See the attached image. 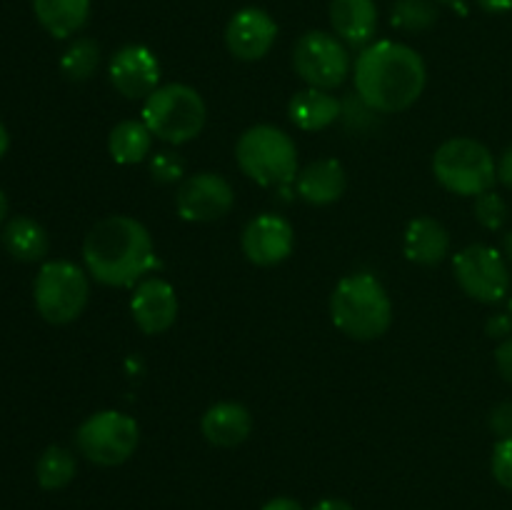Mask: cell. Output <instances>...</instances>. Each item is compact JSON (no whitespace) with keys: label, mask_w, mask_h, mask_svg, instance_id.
Here are the masks:
<instances>
[{"label":"cell","mask_w":512,"mask_h":510,"mask_svg":"<svg viewBox=\"0 0 512 510\" xmlns=\"http://www.w3.org/2000/svg\"><path fill=\"white\" fill-rule=\"evenodd\" d=\"M355 95L373 113H403L418 103L428 68L418 50L395 40H378L360 50L353 63Z\"/></svg>","instance_id":"1"},{"label":"cell","mask_w":512,"mask_h":510,"mask_svg":"<svg viewBox=\"0 0 512 510\" xmlns=\"http://www.w3.org/2000/svg\"><path fill=\"white\" fill-rule=\"evenodd\" d=\"M83 263L88 275L108 288H130L158 268L153 235L130 215H108L85 235Z\"/></svg>","instance_id":"2"},{"label":"cell","mask_w":512,"mask_h":510,"mask_svg":"<svg viewBox=\"0 0 512 510\" xmlns=\"http://www.w3.org/2000/svg\"><path fill=\"white\" fill-rule=\"evenodd\" d=\"M330 318L348 338L368 343L388 333L393 323V303L385 285L373 273H350L330 295Z\"/></svg>","instance_id":"3"},{"label":"cell","mask_w":512,"mask_h":510,"mask_svg":"<svg viewBox=\"0 0 512 510\" xmlns=\"http://www.w3.org/2000/svg\"><path fill=\"white\" fill-rule=\"evenodd\" d=\"M235 160L240 170L263 188H283L298 178V145L285 130L260 123L245 130L235 145Z\"/></svg>","instance_id":"4"},{"label":"cell","mask_w":512,"mask_h":510,"mask_svg":"<svg viewBox=\"0 0 512 510\" xmlns=\"http://www.w3.org/2000/svg\"><path fill=\"white\" fill-rule=\"evenodd\" d=\"M208 108L200 93L190 85L168 83L143 100L140 120L148 125L150 133L170 145H183L198 138L205 128Z\"/></svg>","instance_id":"5"},{"label":"cell","mask_w":512,"mask_h":510,"mask_svg":"<svg viewBox=\"0 0 512 510\" xmlns=\"http://www.w3.org/2000/svg\"><path fill=\"white\" fill-rule=\"evenodd\" d=\"M433 175L450 193L478 198L498 183V163L478 140L450 138L435 150Z\"/></svg>","instance_id":"6"},{"label":"cell","mask_w":512,"mask_h":510,"mask_svg":"<svg viewBox=\"0 0 512 510\" xmlns=\"http://www.w3.org/2000/svg\"><path fill=\"white\" fill-rule=\"evenodd\" d=\"M88 273L70 260H50L35 275L33 298L40 318L53 325H68L88 305Z\"/></svg>","instance_id":"7"},{"label":"cell","mask_w":512,"mask_h":510,"mask_svg":"<svg viewBox=\"0 0 512 510\" xmlns=\"http://www.w3.org/2000/svg\"><path fill=\"white\" fill-rule=\"evenodd\" d=\"M140 428L135 418L118 410H100L85 418L75 430L80 455L103 468L123 465L138 450Z\"/></svg>","instance_id":"8"},{"label":"cell","mask_w":512,"mask_h":510,"mask_svg":"<svg viewBox=\"0 0 512 510\" xmlns=\"http://www.w3.org/2000/svg\"><path fill=\"white\" fill-rule=\"evenodd\" d=\"M295 73L308 83V88L333 90L350 75V55L338 35L310 30L298 40L293 53Z\"/></svg>","instance_id":"9"},{"label":"cell","mask_w":512,"mask_h":510,"mask_svg":"<svg viewBox=\"0 0 512 510\" xmlns=\"http://www.w3.org/2000/svg\"><path fill=\"white\" fill-rule=\"evenodd\" d=\"M460 290L478 303H500L510 293V270L503 255L490 245H468L453 258Z\"/></svg>","instance_id":"10"},{"label":"cell","mask_w":512,"mask_h":510,"mask_svg":"<svg viewBox=\"0 0 512 510\" xmlns=\"http://www.w3.org/2000/svg\"><path fill=\"white\" fill-rule=\"evenodd\" d=\"M233 205V185L218 173L190 175L180 183L178 195H175L178 215L188 223H213V220L225 218Z\"/></svg>","instance_id":"11"},{"label":"cell","mask_w":512,"mask_h":510,"mask_svg":"<svg viewBox=\"0 0 512 510\" xmlns=\"http://www.w3.org/2000/svg\"><path fill=\"white\" fill-rule=\"evenodd\" d=\"M240 245L250 263L260 265V268H273L293 253L295 230L283 215L263 213L245 225Z\"/></svg>","instance_id":"12"},{"label":"cell","mask_w":512,"mask_h":510,"mask_svg":"<svg viewBox=\"0 0 512 510\" xmlns=\"http://www.w3.org/2000/svg\"><path fill=\"white\" fill-rule=\"evenodd\" d=\"M110 85L128 100H145L160 88V63L145 45H125L110 58Z\"/></svg>","instance_id":"13"},{"label":"cell","mask_w":512,"mask_h":510,"mask_svg":"<svg viewBox=\"0 0 512 510\" xmlns=\"http://www.w3.org/2000/svg\"><path fill=\"white\" fill-rule=\"evenodd\" d=\"M278 40V23L263 8H243L225 25V45L245 63L263 60Z\"/></svg>","instance_id":"14"},{"label":"cell","mask_w":512,"mask_h":510,"mask_svg":"<svg viewBox=\"0 0 512 510\" xmlns=\"http://www.w3.org/2000/svg\"><path fill=\"white\" fill-rule=\"evenodd\" d=\"M178 295L175 288L163 278H145L135 285L130 298V313L135 325L145 335H160L170 330L178 320Z\"/></svg>","instance_id":"15"},{"label":"cell","mask_w":512,"mask_h":510,"mask_svg":"<svg viewBox=\"0 0 512 510\" xmlns=\"http://www.w3.org/2000/svg\"><path fill=\"white\" fill-rule=\"evenodd\" d=\"M250 430H253V415L245 405L233 400L210 405L200 418V433L215 448H238L248 440Z\"/></svg>","instance_id":"16"},{"label":"cell","mask_w":512,"mask_h":510,"mask_svg":"<svg viewBox=\"0 0 512 510\" xmlns=\"http://www.w3.org/2000/svg\"><path fill=\"white\" fill-rule=\"evenodd\" d=\"M330 23L343 43L363 50L378 33V5L375 0H333Z\"/></svg>","instance_id":"17"},{"label":"cell","mask_w":512,"mask_h":510,"mask_svg":"<svg viewBox=\"0 0 512 510\" xmlns=\"http://www.w3.org/2000/svg\"><path fill=\"white\" fill-rule=\"evenodd\" d=\"M345 185H348V178H345L343 165L335 158L315 160V163L305 165L295 178L300 200H305L308 205L335 203V200L343 198Z\"/></svg>","instance_id":"18"},{"label":"cell","mask_w":512,"mask_h":510,"mask_svg":"<svg viewBox=\"0 0 512 510\" xmlns=\"http://www.w3.org/2000/svg\"><path fill=\"white\" fill-rule=\"evenodd\" d=\"M290 123L300 130H325L343 115V103L330 90L305 88L290 98L288 103Z\"/></svg>","instance_id":"19"},{"label":"cell","mask_w":512,"mask_h":510,"mask_svg":"<svg viewBox=\"0 0 512 510\" xmlns=\"http://www.w3.org/2000/svg\"><path fill=\"white\" fill-rule=\"evenodd\" d=\"M405 258L418 265H438L450 253V233L435 218H415L405 228Z\"/></svg>","instance_id":"20"},{"label":"cell","mask_w":512,"mask_h":510,"mask_svg":"<svg viewBox=\"0 0 512 510\" xmlns=\"http://www.w3.org/2000/svg\"><path fill=\"white\" fill-rule=\"evenodd\" d=\"M38 23L53 38H70L90 18V0H33Z\"/></svg>","instance_id":"21"},{"label":"cell","mask_w":512,"mask_h":510,"mask_svg":"<svg viewBox=\"0 0 512 510\" xmlns=\"http://www.w3.org/2000/svg\"><path fill=\"white\" fill-rule=\"evenodd\" d=\"M3 245L20 263H38L48 255L50 240L38 220L18 215V218L8 220V225L3 228Z\"/></svg>","instance_id":"22"},{"label":"cell","mask_w":512,"mask_h":510,"mask_svg":"<svg viewBox=\"0 0 512 510\" xmlns=\"http://www.w3.org/2000/svg\"><path fill=\"white\" fill-rule=\"evenodd\" d=\"M153 138L143 120H120L108 135L110 158L120 165H135L153 150Z\"/></svg>","instance_id":"23"},{"label":"cell","mask_w":512,"mask_h":510,"mask_svg":"<svg viewBox=\"0 0 512 510\" xmlns=\"http://www.w3.org/2000/svg\"><path fill=\"white\" fill-rule=\"evenodd\" d=\"M75 473H78V460L68 448H60V445L45 448L38 458V465H35V475H38V483L43 490L65 488L75 478Z\"/></svg>","instance_id":"24"},{"label":"cell","mask_w":512,"mask_h":510,"mask_svg":"<svg viewBox=\"0 0 512 510\" xmlns=\"http://www.w3.org/2000/svg\"><path fill=\"white\" fill-rule=\"evenodd\" d=\"M390 23L405 33H423L438 23V0H398L390 10Z\"/></svg>","instance_id":"25"},{"label":"cell","mask_w":512,"mask_h":510,"mask_svg":"<svg viewBox=\"0 0 512 510\" xmlns=\"http://www.w3.org/2000/svg\"><path fill=\"white\" fill-rule=\"evenodd\" d=\"M100 65V45L93 38H78L68 45V50L60 58V70L65 78L83 83V80L93 78V73Z\"/></svg>","instance_id":"26"},{"label":"cell","mask_w":512,"mask_h":510,"mask_svg":"<svg viewBox=\"0 0 512 510\" xmlns=\"http://www.w3.org/2000/svg\"><path fill=\"white\" fill-rule=\"evenodd\" d=\"M475 220L483 225L485 230H500L508 220V203L503 200V195H498L495 190L478 195L475 198Z\"/></svg>","instance_id":"27"},{"label":"cell","mask_w":512,"mask_h":510,"mask_svg":"<svg viewBox=\"0 0 512 510\" xmlns=\"http://www.w3.org/2000/svg\"><path fill=\"white\" fill-rule=\"evenodd\" d=\"M148 165H150V175H153V180H158V183L163 185L178 183V180H183L185 175L183 160H180L175 153H170V150L150 155Z\"/></svg>","instance_id":"28"},{"label":"cell","mask_w":512,"mask_h":510,"mask_svg":"<svg viewBox=\"0 0 512 510\" xmlns=\"http://www.w3.org/2000/svg\"><path fill=\"white\" fill-rule=\"evenodd\" d=\"M490 470H493V478L503 488L512 490V438H503L495 443L493 458H490Z\"/></svg>","instance_id":"29"},{"label":"cell","mask_w":512,"mask_h":510,"mask_svg":"<svg viewBox=\"0 0 512 510\" xmlns=\"http://www.w3.org/2000/svg\"><path fill=\"white\" fill-rule=\"evenodd\" d=\"M490 430L498 435V440L512 438V400L500 403L498 408L490 413Z\"/></svg>","instance_id":"30"},{"label":"cell","mask_w":512,"mask_h":510,"mask_svg":"<svg viewBox=\"0 0 512 510\" xmlns=\"http://www.w3.org/2000/svg\"><path fill=\"white\" fill-rule=\"evenodd\" d=\"M485 333L495 340H505L512 335V318L510 313H495L490 315L488 323H485Z\"/></svg>","instance_id":"31"},{"label":"cell","mask_w":512,"mask_h":510,"mask_svg":"<svg viewBox=\"0 0 512 510\" xmlns=\"http://www.w3.org/2000/svg\"><path fill=\"white\" fill-rule=\"evenodd\" d=\"M495 365H498V373L503 375V380L512 385V335L500 340V345L495 348Z\"/></svg>","instance_id":"32"},{"label":"cell","mask_w":512,"mask_h":510,"mask_svg":"<svg viewBox=\"0 0 512 510\" xmlns=\"http://www.w3.org/2000/svg\"><path fill=\"white\" fill-rule=\"evenodd\" d=\"M498 180L505 185V188H512V145L503 150L498 160Z\"/></svg>","instance_id":"33"},{"label":"cell","mask_w":512,"mask_h":510,"mask_svg":"<svg viewBox=\"0 0 512 510\" xmlns=\"http://www.w3.org/2000/svg\"><path fill=\"white\" fill-rule=\"evenodd\" d=\"M263 510H303V505L293 498H285V495H278V498L268 500L263 505Z\"/></svg>","instance_id":"34"},{"label":"cell","mask_w":512,"mask_h":510,"mask_svg":"<svg viewBox=\"0 0 512 510\" xmlns=\"http://www.w3.org/2000/svg\"><path fill=\"white\" fill-rule=\"evenodd\" d=\"M480 8L485 10V13H508L512 10V0H478Z\"/></svg>","instance_id":"35"},{"label":"cell","mask_w":512,"mask_h":510,"mask_svg":"<svg viewBox=\"0 0 512 510\" xmlns=\"http://www.w3.org/2000/svg\"><path fill=\"white\" fill-rule=\"evenodd\" d=\"M313 510H355L348 500H340V498H325L315 505Z\"/></svg>","instance_id":"36"},{"label":"cell","mask_w":512,"mask_h":510,"mask_svg":"<svg viewBox=\"0 0 512 510\" xmlns=\"http://www.w3.org/2000/svg\"><path fill=\"white\" fill-rule=\"evenodd\" d=\"M8 148H10V135H8V128L3 125V120H0V158L8 153Z\"/></svg>","instance_id":"37"},{"label":"cell","mask_w":512,"mask_h":510,"mask_svg":"<svg viewBox=\"0 0 512 510\" xmlns=\"http://www.w3.org/2000/svg\"><path fill=\"white\" fill-rule=\"evenodd\" d=\"M5 215H8V198H5V193L0 190V223L5 220Z\"/></svg>","instance_id":"38"},{"label":"cell","mask_w":512,"mask_h":510,"mask_svg":"<svg viewBox=\"0 0 512 510\" xmlns=\"http://www.w3.org/2000/svg\"><path fill=\"white\" fill-rule=\"evenodd\" d=\"M503 248H505V255H508V260L512 263V230L508 235H505V243H503Z\"/></svg>","instance_id":"39"},{"label":"cell","mask_w":512,"mask_h":510,"mask_svg":"<svg viewBox=\"0 0 512 510\" xmlns=\"http://www.w3.org/2000/svg\"><path fill=\"white\" fill-rule=\"evenodd\" d=\"M438 3H443V5H455V8H458V5H463L465 0H438Z\"/></svg>","instance_id":"40"},{"label":"cell","mask_w":512,"mask_h":510,"mask_svg":"<svg viewBox=\"0 0 512 510\" xmlns=\"http://www.w3.org/2000/svg\"><path fill=\"white\" fill-rule=\"evenodd\" d=\"M508 313H510V318H512V295H510V305H508Z\"/></svg>","instance_id":"41"}]
</instances>
